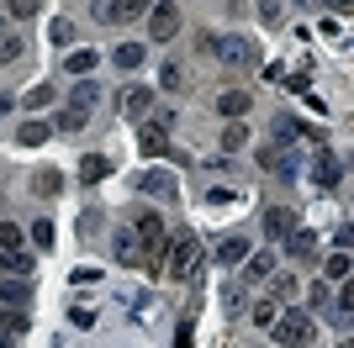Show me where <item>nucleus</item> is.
<instances>
[{"mask_svg": "<svg viewBox=\"0 0 354 348\" xmlns=\"http://www.w3.org/2000/svg\"><path fill=\"white\" fill-rule=\"evenodd\" d=\"M164 259H169V280H191L196 264H201V243H196V232H175L169 248H164Z\"/></svg>", "mask_w": 354, "mask_h": 348, "instance_id": "3", "label": "nucleus"}, {"mask_svg": "<svg viewBox=\"0 0 354 348\" xmlns=\"http://www.w3.org/2000/svg\"><path fill=\"white\" fill-rule=\"evenodd\" d=\"M0 348H16V343H11V333H0Z\"/></svg>", "mask_w": 354, "mask_h": 348, "instance_id": "42", "label": "nucleus"}, {"mask_svg": "<svg viewBox=\"0 0 354 348\" xmlns=\"http://www.w3.org/2000/svg\"><path fill=\"white\" fill-rule=\"evenodd\" d=\"M21 37H16V32H0V64H16V58H21Z\"/></svg>", "mask_w": 354, "mask_h": 348, "instance_id": "28", "label": "nucleus"}, {"mask_svg": "<svg viewBox=\"0 0 354 348\" xmlns=\"http://www.w3.org/2000/svg\"><path fill=\"white\" fill-rule=\"evenodd\" d=\"M243 264H249V275H254V280H265V275H270V269H275L281 259H275L270 248H249V259H243Z\"/></svg>", "mask_w": 354, "mask_h": 348, "instance_id": "18", "label": "nucleus"}, {"mask_svg": "<svg viewBox=\"0 0 354 348\" xmlns=\"http://www.w3.org/2000/svg\"><path fill=\"white\" fill-rule=\"evenodd\" d=\"M217 53V64H227V69H249L254 58H259V48L249 43V37H238V32H227V37H217V32H201V53Z\"/></svg>", "mask_w": 354, "mask_h": 348, "instance_id": "1", "label": "nucleus"}, {"mask_svg": "<svg viewBox=\"0 0 354 348\" xmlns=\"http://www.w3.org/2000/svg\"><path fill=\"white\" fill-rule=\"evenodd\" d=\"M32 185L43 190V195H59V190H64V180H59V169H43L37 180H32Z\"/></svg>", "mask_w": 354, "mask_h": 348, "instance_id": "32", "label": "nucleus"}, {"mask_svg": "<svg viewBox=\"0 0 354 348\" xmlns=\"http://www.w3.org/2000/svg\"><path fill=\"white\" fill-rule=\"evenodd\" d=\"M143 153H164V132H148L143 127Z\"/></svg>", "mask_w": 354, "mask_h": 348, "instance_id": "38", "label": "nucleus"}, {"mask_svg": "<svg viewBox=\"0 0 354 348\" xmlns=\"http://www.w3.org/2000/svg\"><path fill=\"white\" fill-rule=\"evenodd\" d=\"M117 259H122V264H138V232H133V227L117 232Z\"/></svg>", "mask_w": 354, "mask_h": 348, "instance_id": "23", "label": "nucleus"}, {"mask_svg": "<svg viewBox=\"0 0 354 348\" xmlns=\"http://www.w3.org/2000/svg\"><path fill=\"white\" fill-rule=\"evenodd\" d=\"M217 111L227 116V122H238V116L249 111V90H222V95H217Z\"/></svg>", "mask_w": 354, "mask_h": 348, "instance_id": "13", "label": "nucleus"}, {"mask_svg": "<svg viewBox=\"0 0 354 348\" xmlns=\"http://www.w3.org/2000/svg\"><path fill=\"white\" fill-rule=\"evenodd\" d=\"M259 16H265V21H281V0H259Z\"/></svg>", "mask_w": 354, "mask_h": 348, "instance_id": "39", "label": "nucleus"}, {"mask_svg": "<svg viewBox=\"0 0 354 348\" xmlns=\"http://www.w3.org/2000/svg\"><path fill=\"white\" fill-rule=\"evenodd\" d=\"M148 32H153L159 43H169V37H175V32H180V11H175V6H169V0L148 11Z\"/></svg>", "mask_w": 354, "mask_h": 348, "instance_id": "6", "label": "nucleus"}, {"mask_svg": "<svg viewBox=\"0 0 354 348\" xmlns=\"http://www.w3.org/2000/svg\"><path fill=\"white\" fill-rule=\"evenodd\" d=\"M6 111H11V95H0V116H6Z\"/></svg>", "mask_w": 354, "mask_h": 348, "instance_id": "41", "label": "nucleus"}, {"mask_svg": "<svg viewBox=\"0 0 354 348\" xmlns=\"http://www.w3.org/2000/svg\"><path fill=\"white\" fill-rule=\"evenodd\" d=\"M6 11H11L16 21H32V16L43 11V0H6Z\"/></svg>", "mask_w": 354, "mask_h": 348, "instance_id": "29", "label": "nucleus"}, {"mask_svg": "<svg viewBox=\"0 0 354 348\" xmlns=\"http://www.w3.org/2000/svg\"><path fill=\"white\" fill-rule=\"evenodd\" d=\"M148 11V0H95V21H133Z\"/></svg>", "mask_w": 354, "mask_h": 348, "instance_id": "5", "label": "nucleus"}, {"mask_svg": "<svg viewBox=\"0 0 354 348\" xmlns=\"http://www.w3.org/2000/svg\"><path fill=\"white\" fill-rule=\"evenodd\" d=\"M275 137H281V143H296V137H301V127H296L291 116H281V122H275Z\"/></svg>", "mask_w": 354, "mask_h": 348, "instance_id": "35", "label": "nucleus"}, {"mask_svg": "<svg viewBox=\"0 0 354 348\" xmlns=\"http://www.w3.org/2000/svg\"><path fill=\"white\" fill-rule=\"evenodd\" d=\"M85 122H90L85 111H69V106H64L59 122H53V132H85Z\"/></svg>", "mask_w": 354, "mask_h": 348, "instance_id": "27", "label": "nucleus"}, {"mask_svg": "<svg viewBox=\"0 0 354 348\" xmlns=\"http://www.w3.org/2000/svg\"><path fill=\"white\" fill-rule=\"evenodd\" d=\"M0 32H6V16H0Z\"/></svg>", "mask_w": 354, "mask_h": 348, "instance_id": "44", "label": "nucleus"}, {"mask_svg": "<svg viewBox=\"0 0 354 348\" xmlns=\"http://www.w3.org/2000/svg\"><path fill=\"white\" fill-rule=\"evenodd\" d=\"M106 174H111V159H106V153H85V159H80V180H85V185H101Z\"/></svg>", "mask_w": 354, "mask_h": 348, "instance_id": "12", "label": "nucleus"}, {"mask_svg": "<svg viewBox=\"0 0 354 348\" xmlns=\"http://www.w3.org/2000/svg\"><path fill=\"white\" fill-rule=\"evenodd\" d=\"M0 333H27V311L21 306H0Z\"/></svg>", "mask_w": 354, "mask_h": 348, "instance_id": "22", "label": "nucleus"}, {"mask_svg": "<svg viewBox=\"0 0 354 348\" xmlns=\"http://www.w3.org/2000/svg\"><path fill=\"white\" fill-rule=\"evenodd\" d=\"M270 327H275V338H281L286 348H307L312 338H317V322H312V311H301V306L281 311V317L270 322Z\"/></svg>", "mask_w": 354, "mask_h": 348, "instance_id": "2", "label": "nucleus"}, {"mask_svg": "<svg viewBox=\"0 0 354 348\" xmlns=\"http://www.w3.org/2000/svg\"><path fill=\"white\" fill-rule=\"evenodd\" d=\"M32 301V285H27V280H0V306H27Z\"/></svg>", "mask_w": 354, "mask_h": 348, "instance_id": "14", "label": "nucleus"}, {"mask_svg": "<svg viewBox=\"0 0 354 348\" xmlns=\"http://www.w3.org/2000/svg\"><path fill=\"white\" fill-rule=\"evenodd\" d=\"M48 137H53L48 122H21V132H16V143H21V148H43Z\"/></svg>", "mask_w": 354, "mask_h": 348, "instance_id": "16", "label": "nucleus"}, {"mask_svg": "<svg viewBox=\"0 0 354 348\" xmlns=\"http://www.w3.org/2000/svg\"><path fill=\"white\" fill-rule=\"evenodd\" d=\"M32 243L48 248V243H53V227H48V222H32Z\"/></svg>", "mask_w": 354, "mask_h": 348, "instance_id": "36", "label": "nucleus"}, {"mask_svg": "<svg viewBox=\"0 0 354 348\" xmlns=\"http://www.w3.org/2000/svg\"><path fill=\"white\" fill-rule=\"evenodd\" d=\"M275 317H281V301H254V322L259 327H270Z\"/></svg>", "mask_w": 354, "mask_h": 348, "instance_id": "31", "label": "nucleus"}, {"mask_svg": "<svg viewBox=\"0 0 354 348\" xmlns=\"http://www.w3.org/2000/svg\"><path fill=\"white\" fill-rule=\"evenodd\" d=\"M212 259H217V264H227V269H233V264H243V259H249V238H238V232L217 238V248H212Z\"/></svg>", "mask_w": 354, "mask_h": 348, "instance_id": "7", "label": "nucleus"}, {"mask_svg": "<svg viewBox=\"0 0 354 348\" xmlns=\"http://www.w3.org/2000/svg\"><path fill=\"white\" fill-rule=\"evenodd\" d=\"M21 243V227H11V222H0V248H16Z\"/></svg>", "mask_w": 354, "mask_h": 348, "instance_id": "37", "label": "nucleus"}, {"mask_svg": "<svg viewBox=\"0 0 354 348\" xmlns=\"http://www.w3.org/2000/svg\"><path fill=\"white\" fill-rule=\"evenodd\" d=\"M175 348H191V322H180V338H175Z\"/></svg>", "mask_w": 354, "mask_h": 348, "instance_id": "40", "label": "nucleus"}, {"mask_svg": "<svg viewBox=\"0 0 354 348\" xmlns=\"http://www.w3.org/2000/svg\"><path fill=\"white\" fill-rule=\"evenodd\" d=\"M95 95H101V85H95V79L85 74V79L69 90V111H85V116H90V111H95Z\"/></svg>", "mask_w": 354, "mask_h": 348, "instance_id": "9", "label": "nucleus"}, {"mask_svg": "<svg viewBox=\"0 0 354 348\" xmlns=\"http://www.w3.org/2000/svg\"><path fill=\"white\" fill-rule=\"evenodd\" d=\"M270 290H275V301H296V290H301V285H296V275H281V269H270Z\"/></svg>", "mask_w": 354, "mask_h": 348, "instance_id": "20", "label": "nucleus"}, {"mask_svg": "<svg viewBox=\"0 0 354 348\" xmlns=\"http://www.w3.org/2000/svg\"><path fill=\"white\" fill-rule=\"evenodd\" d=\"M64 69H69L74 79H85V74L95 69V53H90V48H80V53H69V58H64Z\"/></svg>", "mask_w": 354, "mask_h": 348, "instance_id": "21", "label": "nucleus"}, {"mask_svg": "<svg viewBox=\"0 0 354 348\" xmlns=\"http://www.w3.org/2000/svg\"><path fill=\"white\" fill-rule=\"evenodd\" d=\"M138 190H143V195H175V180L159 174V169H148V174H138Z\"/></svg>", "mask_w": 354, "mask_h": 348, "instance_id": "15", "label": "nucleus"}, {"mask_svg": "<svg viewBox=\"0 0 354 348\" xmlns=\"http://www.w3.org/2000/svg\"><path fill=\"white\" fill-rule=\"evenodd\" d=\"M0 269H6V275H16V280H27L32 269H37V259H32V253H21V248H6V253H0Z\"/></svg>", "mask_w": 354, "mask_h": 348, "instance_id": "11", "label": "nucleus"}, {"mask_svg": "<svg viewBox=\"0 0 354 348\" xmlns=\"http://www.w3.org/2000/svg\"><path fill=\"white\" fill-rule=\"evenodd\" d=\"M21 106H27V111H43V106H53V85H32L27 95H21Z\"/></svg>", "mask_w": 354, "mask_h": 348, "instance_id": "26", "label": "nucleus"}, {"mask_svg": "<svg viewBox=\"0 0 354 348\" xmlns=\"http://www.w3.org/2000/svg\"><path fill=\"white\" fill-rule=\"evenodd\" d=\"M111 64H117V69H138V64H143V48H138V43H122L117 53H111Z\"/></svg>", "mask_w": 354, "mask_h": 348, "instance_id": "25", "label": "nucleus"}, {"mask_svg": "<svg viewBox=\"0 0 354 348\" xmlns=\"http://www.w3.org/2000/svg\"><path fill=\"white\" fill-rule=\"evenodd\" d=\"M48 37H53V43H74V21H64V16H59V21L48 27Z\"/></svg>", "mask_w": 354, "mask_h": 348, "instance_id": "34", "label": "nucleus"}, {"mask_svg": "<svg viewBox=\"0 0 354 348\" xmlns=\"http://www.w3.org/2000/svg\"><path fill=\"white\" fill-rule=\"evenodd\" d=\"M291 211H286V206H270V211H265V232H270V238H286V232H291Z\"/></svg>", "mask_w": 354, "mask_h": 348, "instance_id": "19", "label": "nucleus"}, {"mask_svg": "<svg viewBox=\"0 0 354 348\" xmlns=\"http://www.w3.org/2000/svg\"><path fill=\"white\" fill-rule=\"evenodd\" d=\"M323 275L328 280H344V275H349V253H344V248L333 253V259H323Z\"/></svg>", "mask_w": 354, "mask_h": 348, "instance_id": "30", "label": "nucleus"}, {"mask_svg": "<svg viewBox=\"0 0 354 348\" xmlns=\"http://www.w3.org/2000/svg\"><path fill=\"white\" fill-rule=\"evenodd\" d=\"M243 143H249V127H243V122H227V127H222V148H227V153H238Z\"/></svg>", "mask_w": 354, "mask_h": 348, "instance_id": "24", "label": "nucleus"}, {"mask_svg": "<svg viewBox=\"0 0 354 348\" xmlns=\"http://www.w3.org/2000/svg\"><path fill=\"white\" fill-rule=\"evenodd\" d=\"M328 301H333V290H328V280H317V285H312V311L328 317Z\"/></svg>", "mask_w": 354, "mask_h": 348, "instance_id": "33", "label": "nucleus"}, {"mask_svg": "<svg viewBox=\"0 0 354 348\" xmlns=\"http://www.w3.org/2000/svg\"><path fill=\"white\" fill-rule=\"evenodd\" d=\"M286 253H291V259H312V253H317V238H312V232H286Z\"/></svg>", "mask_w": 354, "mask_h": 348, "instance_id": "17", "label": "nucleus"}, {"mask_svg": "<svg viewBox=\"0 0 354 348\" xmlns=\"http://www.w3.org/2000/svg\"><path fill=\"white\" fill-rule=\"evenodd\" d=\"M259 164H265L275 180H291V174H296V159H291V153H281V148H259Z\"/></svg>", "mask_w": 354, "mask_h": 348, "instance_id": "10", "label": "nucleus"}, {"mask_svg": "<svg viewBox=\"0 0 354 348\" xmlns=\"http://www.w3.org/2000/svg\"><path fill=\"white\" fill-rule=\"evenodd\" d=\"M117 111L127 116V122H143V116L153 111V90H148V85H127V90H122V101H117Z\"/></svg>", "mask_w": 354, "mask_h": 348, "instance_id": "4", "label": "nucleus"}, {"mask_svg": "<svg viewBox=\"0 0 354 348\" xmlns=\"http://www.w3.org/2000/svg\"><path fill=\"white\" fill-rule=\"evenodd\" d=\"M333 6H349V0H333Z\"/></svg>", "mask_w": 354, "mask_h": 348, "instance_id": "43", "label": "nucleus"}, {"mask_svg": "<svg viewBox=\"0 0 354 348\" xmlns=\"http://www.w3.org/2000/svg\"><path fill=\"white\" fill-rule=\"evenodd\" d=\"M312 180L333 190V185H339V180H344V159H339V153H328V148H323V153H317V164H312Z\"/></svg>", "mask_w": 354, "mask_h": 348, "instance_id": "8", "label": "nucleus"}]
</instances>
